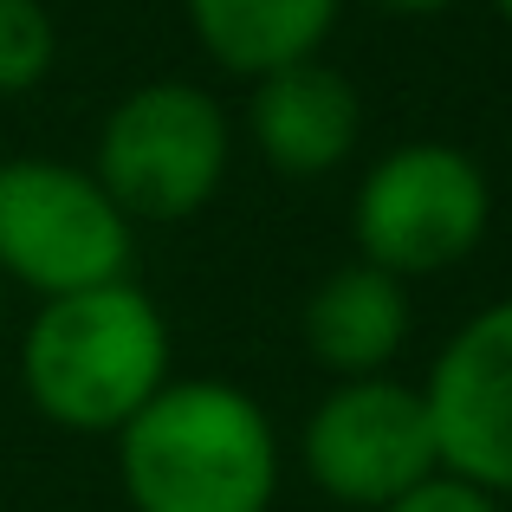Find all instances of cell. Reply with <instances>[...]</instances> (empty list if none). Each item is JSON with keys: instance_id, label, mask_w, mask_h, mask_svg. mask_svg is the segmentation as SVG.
I'll use <instances>...</instances> for the list:
<instances>
[{"instance_id": "cell-1", "label": "cell", "mask_w": 512, "mask_h": 512, "mask_svg": "<svg viewBox=\"0 0 512 512\" xmlns=\"http://www.w3.org/2000/svg\"><path fill=\"white\" fill-rule=\"evenodd\" d=\"M130 512H273L286 448L266 402L221 376H169L111 435Z\"/></svg>"}, {"instance_id": "cell-3", "label": "cell", "mask_w": 512, "mask_h": 512, "mask_svg": "<svg viewBox=\"0 0 512 512\" xmlns=\"http://www.w3.org/2000/svg\"><path fill=\"white\" fill-rule=\"evenodd\" d=\"M85 169L137 227H182L234 169V117L195 78H150L104 111Z\"/></svg>"}, {"instance_id": "cell-10", "label": "cell", "mask_w": 512, "mask_h": 512, "mask_svg": "<svg viewBox=\"0 0 512 512\" xmlns=\"http://www.w3.org/2000/svg\"><path fill=\"white\" fill-rule=\"evenodd\" d=\"M338 13L344 0H182L188 39L201 46V59H214L247 85L279 65L325 59Z\"/></svg>"}, {"instance_id": "cell-12", "label": "cell", "mask_w": 512, "mask_h": 512, "mask_svg": "<svg viewBox=\"0 0 512 512\" xmlns=\"http://www.w3.org/2000/svg\"><path fill=\"white\" fill-rule=\"evenodd\" d=\"M383 512H506V506L493 500V493L454 480V474H435V480H422L415 493H402V500L383 506Z\"/></svg>"}, {"instance_id": "cell-4", "label": "cell", "mask_w": 512, "mask_h": 512, "mask_svg": "<svg viewBox=\"0 0 512 512\" xmlns=\"http://www.w3.org/2000/svg\"><path fill=\"white\" fill-rule=\"evenodd\" d=\"M493 227V182L474 150L448 137H409L383 150L357 175L350 195V240L357 260L383 266L389 279H441L474 260Z\"/></svg>"}, {"instance_id": "cell-9", "label": "cell", "mask_w": 512, "mask_h": 512, "mask_svg": "<svg viewBox=\"0 0 512 512\" xmlns=\"http://www.w3.org/2000/svg\"><path fill=\"white\" fill-rule=\"evenodd\" d=\"M409 331H415L409 286L389 279L383 266H370V260L331 266V273L312 286L305 312H299V338H305L312 363L331 376V383L389 376L396 357L409 350Z\"/></svg>"}, {"instance_id": "cell-11", "label": "cell", "mask_w": 512, "mask_h": 512, "mask_svg": "<svg viewBox=\"0 0 512 512\" xmlns=\"http://www.w3.org/2000/svg\"><path fill=\"white\" fill-rule=\"evenodd\" d=\"M59 65V26L46 0H0V98L39 91Z\"/></svg>"}, {"instance_id": "cell-5", "label": "cell", "mask_w": 512, "mask_h": 512, "mask_svg": "<svg viewBox=\"0 0 512 512\" xmlns=\"http://www.w3.org/2000/svg\"><path fill=\"white\" fill-rule=\"evenodd\" d=\"M137 221L85 163L0 156V279L33 299H65L130 279Z\"/></svg>"}, {"instance_id": "cell-8", "label": "cell", "mask_w": 512, "mask_h": 512, "mask_svg": "<svg viewBox=\"0 0 512 512\" xmlns=\"http://www.w3.org/2000/svg\"><path fill=\"white\" fill-rule=\"evenodd\" d=\"M247 137L260 163L286 182H325L363 143V98L331 59H299L253 78Z\"/></svg>"}, {"instance_id": "cell-13", "label": "cell", "mask_w": 512, "mask_h": 512, "mask_svg": "<svg viewBox=\"0 0 512 512\" xmlns=\"http://www.w3.org/2000/svg\"><path fill=\"white\" fill-rule=\"evenodd\" d=\"M363 7L389 13V20H441V13H454L461 0H363Z\"/></svg>"}, {"instance_id": "cell-14", "label": "cell", "mask_w": 512, "mask_h": 512, "mask_svg": "<svg viewBox=\"0 0 512 512\" xmlns=\"http://www.w3.org/2000/svg\"><path fill=\"white\" fill-rule=\"evenodd\" d=\"M493 13H500V20L512 26V0H493Z\"/></svg>"}, {"instance_id": "cell-15", "label": "cell", "mask_w": 512, "mask_h": 512, "mask_svg": "<svg viewBox=\"0 0 512 512\" xmlns=\"http://www.w3.org/2000/svg\"><path fill=\"white\" fill-rule=\"evenodd\" d=\"M0 318H7V279H0Z\"/></svg>"}, {"instance_id": "cell-2", "label": "cell", "mask_w": 512, "mask_h": 512, "mask_svg": "<svg viewBox=\"0 0 512 512\" xmlns=\"http://www.w3.org/2000/svg\"><path fill=\"white\" fill-rule=\"evenodd\" d=\"M20 396L59 435L111 441L175 376L169 318L137 279L39 299L20 331Z\"/></svg>"}, {"instance_id": "cell-6", "label": "cell", "mask_w": 512, "mask_h": 512, "mask_svg": "<svg viewBox=\"0 0 512 512\" xmlns=\"http://www.w3.org/2000/svg\"><path fill=\"white\" fill-rule=\"evenodd\" d=\"M299 461H305V480L331 506H350V512L396 506L402 493H415L422 480L441 474L422 383H402L396 370L331 383L305 415Z\"/></svg>"}, {"instance_id": "cell-7", "label": "cell", "mask_w": 512, "mask_h": 512, "mask_svg": "<svg viewBox=\"0 0 512 512\" xmlns=\"http://www.w3.org/2000/svg\"><path fill=\"white\" fill-rule=\"evenodd\" d=\"M441 474L512 500V299L480 305L454 325L422 376Z\"/></svg>"}]
</instances>
